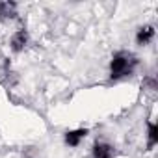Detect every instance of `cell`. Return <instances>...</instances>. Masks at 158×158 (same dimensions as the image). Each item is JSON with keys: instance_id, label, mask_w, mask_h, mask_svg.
Instances as JSON below:
<instances>
[{"instance_id": "1", "label": "cell", "mask_w": 158, "mask_h": 158, "mask_svg": "<svg viewBox=\"0 0 158 158\" xmlns=\"http://www.w3.org/2000/svg\"><path fill=\"white\" fill-rule=\"evenodd\" d=\"M138 56L130 50H117L110 60V78L121 80V78L132 76L138 67Z\"/></svg>"}, {"instance_id": "2", "label": "cell", "mask_w": 158, "mask_h": 158, "mask_svg": "<svg viewBox=\"0 0 158 158\" xmlns=\"http://www.w3.org/2000/svg\"><path fill=\"white\" fill-rule=\"evenodd\" d=\"M28 43H30V35H28V32H26L24 28L17 30V32L10 37V48H11L13 52H23V50L28 47Z\"/></svg>"}, {"instance_id": "3", "label": "cell", "mask_w": 158, "mask_h": 158, "mask_svg": "<svg viewBox=\"0 0 158 158\" xmlns=\"http://www.w3.org/2000/svg\"><path fill=\"white\" fill-rule=\"evenodd\" d=\"M89 134V130L88 128H74V130H67L65 132V136H63V141H65V145L67 147H78L84 139H86V136Z\"/></svg>"}, {"instance_id": "4", "label": "cell", "mask_w": 158, "mask_h": 158, "mask_svg": "<svg viewBox=\"0 0 158 158\" xmlns=\"http://www.w3.org/2000/svg\"><path fill=\"white\" fill-rule=\"evenodd\" d=\"M91 158H115V147L108 141H95Z\"/></svg>"}, {"instance_id": "5", "label": "cell", "mask_w": 158, "mask_h": 158, "mask_svg": "<svg viewBox=\"0 0 158 158\" xmlns=\"http://www.w3.org/2000/svg\"><path fill=\"white\" fill-rule=\"evenodd\" d=\"M154 34H156V30H154L152 24H143V26H139L138 32H136V43H138L139 47H145V45H149V43L154 39Z\"/></svg>"}, {"instance_id": "6", "label": "cell", "mask_w": 158, "mask_h": 158, "mask_svg": "<svg viewBox=\"0 0 158 158\" xmlns=\"http://www.w3.org/2000/svg\"><path fill=\"white\" fill-rule=\"evenodd\" d=\"M158 145V125L154 121L147 123V151H152Z\"/></svg>"}, {"instance_id": "7", "label": "cell", "mask_w": 158, "mask_h": 158, "mask_svg": "<svg viewBox=\"0 0 158 158\" xmlns=\"http://www.w3.org/2000/svg\"><path fill=\"white\" fill-rule=\"evenodd\" d=\"M17 15V4L15 2H0V19L8 21Z\"/></svg>"}]
</instances>
